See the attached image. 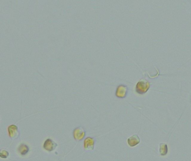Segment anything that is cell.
<instances>
[{"instance_id": "6da1fadb", "label": "cell", "mask_w": 191, "mask_h": 161, "mask_svg": "<svg viewBox=\"0 0 191 161\" xmlns=\"http://www.w3.org/2000/svg\"><path fill=\"white\" fill-rule=\"evenodd\" d=\"M150 88V83L145 80H140L136 85V92L140 94H144Z\"/></svg>"}, {"instance_id": "7a4b0ae2", "label": "cell", "mask_w": 191, "mask_h": 161, "mask_svg": "<svg viewBox=\"0 0 191 161\" xmlns=\"http://www.w3.org/2000/svg\"><path fill=\"white\" fill-rule=\"evenodd\" d=\"M85 131L84 128L81 126L77 127L75 128L74 130L73 134L74 137L76 141H81L83 139L85 136Z\"/></svg>"}, {"instance_id": "3957f363", "label": "cell", "mask_w": 191, "mask_h": 161, "mask_svg": "<svg viewBox=\"0 0 191 161\" xmlns=\"http://www.w3.org/2000/svg\"><path fill=\"white\" fill-rule=\"evenodd\" d=\"M57 146V144L51 139H47L43 144V148L45 150H47L49 152H51L54 150Z\"/></svg>"}, {"instance_id": "277c9868", "label": "cell", "mask_w": 191, "mask_h": 161, "mask_svg": "<svg viewBox=\"0 0 191 161\" xmlns=\"http://www.w3.org/2000/svg\"><path fill=\"white\" fill-rule=\"evenodd\" d=\"M8 133L11 139H16L19 136V131L16 125H10L8 127Z\"/></svg>"}, {"instance_id": "5b68a950", "label": "cell", "mask_w": 191, "mask_h": 161, "mask_svg": "<svg viewBox=\"0 0 191 161\" xmlns=\"http://www.w3.org/2000/svg\"><path fill=\"white\" fill-rule=\"evenodd\" d=\"M127 87L125 85H119L116 89L115 95L119 98H124L126 97L127 92Z\"/></svg>"}, {"instance_id": "8992f818", "label": "cell", "mask_w": 191, "mask_h": 161, "mask_svg": "<svg viewBox=\"0 0 191 161\" xmlns=\"http://www.w3.org/2000/svg\"><path fill=\"white\" fill-rule=\"evenodd\" d=\"M95 140L91 137L86 138L84 141V149L86 150H92L94 148Z\"/></svg>"}, {"instance_id": "52a82bcc", "label": "cell", "mask_w": 191, "mask_h": 161, "mask_svg": "<svg viewBox=\"0 0 191 161\" xmlns=\"http://www.w3.org/2000/svg\"><path fill=\"white\" fill-rule=\"evenodd\" d=\"M128 144L131 147H134L140 143V140L137 135H134L128 139Z\"/></svg>"}, {"instance_id": "ba28073f", "label": "cell", "mask_w": 191, "mask_h": 161, "mask_svg": "<svg viewBox=\"0 0 191 161\" xmlns=\"http://www.w3.org/2000/svg\"><path fill=\"white\" fill-rule=\"evenodd\" d=\"M18 150L21 155L25 156L28 153L29 150V148L27 145L24 144H21L19 147Z\"/></svg>"}, {"instance_id": "9c48e42d", "label": "cell", "mask_w": 191, "mask_h": 161, "mask_svg": "<svg viewBox=\"0 0 191 161\" xmlns=\"http://www.w3.org/2000/svg\"><path fill=\"white\" fill-rule=\"evenodd\" d=\"M160 152L162 156H165L167 154L168 152V147L167 145L165 144L161 143L160 147Z\"/></svg>"}, {"instance_id": "30bf717a", "label": "cell", "mask_w": 191, "mask_h": 161, "mask_svg": "<svg viewBox=\"0 0 191 161\" xmlns=\"http://www.w3.org/2000/svg\"><path fill=\"white\" fill-rule=\"evenodd\" d=\"M0 156L2 158H7L9 156V153L5 149H1L0 151Z\"/></svg>"}]
</instances>
